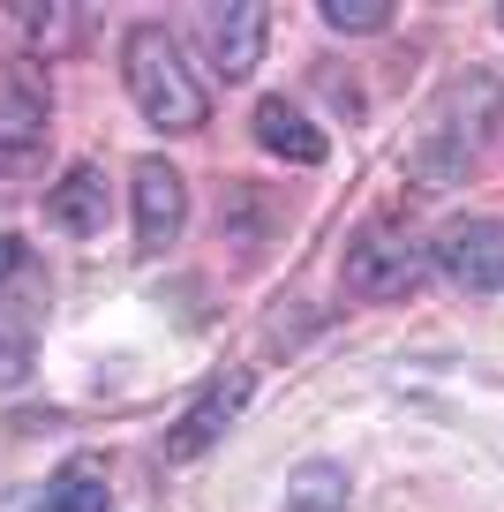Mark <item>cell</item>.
<instances>
[{
	"label": "cell",
	"instance_id": "1",
	"mask_svg": "<svg viewBox=\"0 0 504 512\" xmlns=\"http://www.w3.org/2000/svg\"><path fill=\"white\" fill-rule=\"evenodd\" d=\"M121 83H128V98H136V113L151 128H166V136H196V128L211 121L204 76L181 61L174 31H158V23H128V38H121Z\"/></svg>",
	"mask_w": 504,
	"mask_h": 512
},
{
	"label": "cell",
	"instance_id": "2",
	"mask_svg": "<svg viewBox=\"0 0 504 512\" xmlns=\"http://www.w3.org/2000/svg\"><path fill=\"white\" fill-rule=\"evenodd\" d=\"M497 106H504V91H497L489 68H467L459 83H444V98L422 121V144H414V174L422 181H459L474 166V151H482V136L497 128Z\"/></svg>",
	"mask_w": 504,
	"mask_h": 512
},
{
	"label": "cell",
	"instance_id": "3",
	"mask_svg": "<svg viewBox=\"0 0 504 512\" xmlns=\"http://www.w3.org/2000/svg\"><path fill=\"white\" fill-rule=\"evenodd\" d=\"M422 241H414L407 219H369L362 234H354L347 249V287L362 294V302H392V294H407L414 279H422Z\"/></svg>",
	"mask_w": 504,
	"mask_h": 512
},
{
	"label": "cell",
	"instance_id": "4",
	"mask_svg": "<svg viewBox=\"0 0 504 512\" xmlns=\"http://www.w3.org/2000/svg\"><path fill=\"white\" fill-rule=\"evenodd\" d=\"M128 204H136V249H174L181 226H189V181H181V166L143 151L136 174H128Z\"/></svg>",
	"mask_w": 504,
	"mask_h": 512
},
{
	"label": "cell",
	"instance_id": "5",
	"mask_svg": "<svg viewBox=\"0 0 504 512\" xmlns=\"http://www.w3.org/2000/svg\"><path fill=\"white\" fill-rule=\"evenodd\" d=\"M249 392H256L249 369H226L219 384H204V392L181 407V422L166 430V460H196V452H211L226 430H234V415L249 407Z\"/></svg>",
	"mask_w": 504,
	"mask_h": 512
},
{
	"label": "cell",
	"instance_id": "6",
	"mask_svg": "<svg viewBox=\"0 0 504 512\" xmlns=\"http://www.w3.org/2000/svg\"><path fill=\"white\" fill-rule=\"evenodd\" d=\"M53 121V83L38 61H23V53H8L0 61V151H31L38 136H46Z\"/></svg>",
	"mask_w": 504,
	"mask_h": 512
},
{
	"label": "cell",
	"instance_id": "7",
	"mask_svg": "<svg viewBox=\"0 0 504 512\" xmlns=\"http://www.w3.org/2000/svg\"><path fill=\"white\" fill-rule=\"evenodd\" d=\"M264 38H271V16L256 0H219V8H204V53H211V68H219L226 83L256 76Z\"/></svg>",
	"mask_w": 504,
	"mask_h": 512
},
{
	"label": "cell",
	"instance_id": "8",
	"mask_svg": "<svg viewBox=\"0 0 504 512\" xmlns=\"http://www.w3.org/2000/svg\"><path fill=\"white\" fill-rule=\"evenodd\" d=\"M437 272L459 287H489L504 279V226L497 219H452L437 234Z\"/></svg>",
	"mask_w": 504,
	"mask_h": 512
},
{
	"label": "cell",
	"instance_id": "9",
	"mask_svg": "<svg viewBox=\"0 0 504 512\" xmlns=\"http://www.w3.org/2000/svg\"><path fill=\"white\" fill-rule=\"evenodd\" d=\"M46 211H53V226H68V234L91 241V234H106V219H113V189H106L98 166H68V174L53 181Z\"/></svg>",
	"mask_w": 504,
	"mask_h": 512
},
{
	"label": "cell",
	"instance_id": "10",
	"mask_svg": "<svg viewBox=\"0 0 504 512\" xmlns=\"http://www.w3.org/2000/svg\"><path fill=\"white\" fill-rule=\"evenodd\" d=\"M256 144H264L271 159H286V166H316L331 151L324 128H316L301 106H286V98H264V106H256Z\"/></svg>",
	"mask_w": 504,
	"mask_h": 512
},
{
	"label": "cell",
	"instance_id": "11",
	"mask_svg": "<svg viewBox=\"0 0 504 512\" xmlns=\"http://www.w3.org/2000/svg\"><path fill=\"white\" fill-rule=\"evenodd\" d=\"M46 512H113L106 467H98V460H68L61 475L46 482Z\"/></svg>",
	"mask_w": 504,
	"mask_h": 512
},
{
	"label": "cell",
	"instance_id": "12",
	"mask_svg": "<svg viewBox=\"0 0 504 512\" xmlns=\"http://www.w3.org/2000/svg\"><path fill=\"white\" fill-rule=\"evenodd\" d=\"M286 512H347V467L339 460H301L286 482Z\"/></svg>",
	"mask_w": 504,
	"mask_h": 512
},
{
	"label": "cell",
	"instance_id": "13",
	"mask_svg": "<svg viewBox=\"0 0 504 512\" xmlns=\"http://www.w3.org/2000/svg\"><path fill=\"white\" fill-rule=\"evenodd\" d=\"M16 31L31 38V46H38V61H46L53 46H68V38L83 31V16L68 8V0H61V8H16Z\"/></svg>",
	"mask_w": 504,
	"mask_h": 512
},
{
	"label": "cell",
	"instance_id": "14",
	"mask_svg": "<svg viewBox=\"0 0 504 512\" xmlns=\"http://www.w3.org/2000/svg\"><path fill=\"white\" fill-rule=\"evenodd\" d=\"M324 23L347 38H377L392 23V0H324Z\"/></svg>",
	"mask_w": 504,
	"mask_h": 512
},
{
	"label": "cell",
	"instance_id": "15",
	"mask_svg": "<svg viewBox=\"0 0 504 512\" xmlns=\"http://www.w3.org/2000/svg\"><path fill=\"white\" fill-rule=\"evenodd\" d=\"M23 369H31L23 339H8V332H0V392H16V384H23Z\"/></svg>",
	"mask_w": 504,
	"mask_h": 512
},
{
	"label": "cell",
	"instance_id": "16",
	"mask_svg": "<svg viewBox=\"0 0 504 512\" xmlns=\"http://www.w3.org/2000/svg\"><path fill=\"white\" fill-rule=\"evenodd\" d=\"M23 264H31V249H23L16 234H0V287H8V279H16Z\"/></svg>",
	"mask_w": 504,
	"mask_h": 512
}]
</instances>
